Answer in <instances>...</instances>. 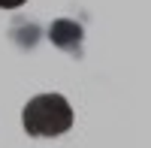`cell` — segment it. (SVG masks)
<instances>
[{
  "instance_id": "obj_1",
  "label": "cell",
  "mask_w": 151,
  "mask_h": 148,
  "mask_svg": "<svg viewBox=\"0 0 151 148\" xmlns=\"http://www.w3.org/2000/svg\"><path fill=\"white\" fill-rule=\"evenodd\" d=\"M21 124L30 136L55 139V136H60V133H67L73 127V109H70L64 94H36L24 106Z\"/></svg>"
},
{
  "instance_id": "obj_2",
  "label": "cell",
  "mask_w": 151,
  "mask_h": 148,
  "mask_svg": "<svg viewBox=\"0 0 151 148\" xmlns=\"http://www.w3.org/2000/svg\"><path fill=\"white\" fill-rule=\"evenodd\" d=\"M48 40H52L60 52H70L73 57H82V42H85V30L79 21L73 18H58L48 27Z\"/></svg>"
},
{
  "instance_id": "obj_3",
  "label": "cell",
  "mask_w": 151,
  "mask_h": 148,
  "mask_svg": "<svg viewBox=\"0 0 151 148\" xmlns=\"http://www.w3.org/2000/svg\"><path fill=\"white\" fill-rule=\"evenodd\" d=\"M21 3H27V0H0V9H15Z\"/></svg>"
}]
</instances>
